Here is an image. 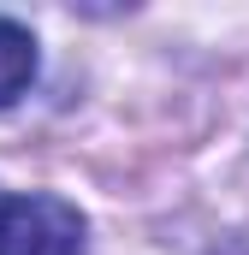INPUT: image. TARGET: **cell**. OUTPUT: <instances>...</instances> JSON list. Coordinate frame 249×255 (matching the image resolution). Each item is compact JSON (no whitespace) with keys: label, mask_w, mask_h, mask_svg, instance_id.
Returning <instances> with one entry per match:
<instances>
[{"label":"cell","mask_w":249,"mask_h":255,"mask_svg":"<svg viewBox=\"0 0 249 255\" xmlns=\"http://www.w3.org/2000/svg\"><path fill=\"white\" fill-rule=\"evenodd\" d=\"M0 255H89L83 214L60 196L0 190Z\"/></svg>","instance_id":"cell-1"},{"label":"cell","mask_w":249,"mask_h":255,"mask_svg":"<svg viewBox=\"0 0 249 255\" xmlns=\"http://www.w3.org/2000/svg\"><path fill=\"white\" fill-rule=\"evenodd\" d=\"M36 77V36L18 18H0V107H12Z\"/></svg>","instance_id":"cell-2"}]
</instances>
